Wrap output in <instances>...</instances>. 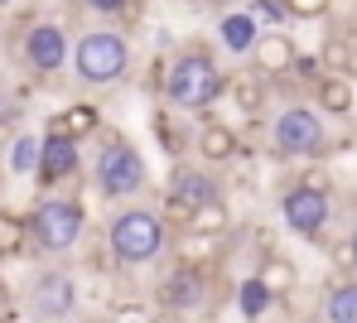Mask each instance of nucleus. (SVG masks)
I'll list each match as a JSON object with an SVG mask.
<instances>
[{"label": "nucleus", "mask_w": 357, "mask_h": 323, "mask_svg": "<svg viewBox=\"0 0 357 323\" xmlns=\"http://www.w3.org/2000/svg\"><path fill=\"white\" fill-rule=\"evenodd\" d=\"M222 87H227V77H222V68H218V58L208 49H183L174 63L165 68V82H160V92H165V102L174 111L213 107L222 97Z\"/></svg>", "instance_id": "nucleus-1"}, {"label": "nucleus", "mask_w": 357, "mask_h": 323, "mask_svg": "<svg viewBox=\"0 0 357 323\" xmlns=\"http://www.w3.org/2000/svg\"><path fill=\"white\" fill-rule=\"evenodd\" d=\"M107 246H112L116 265H130V270L150 265L169 246V222L155 207H121L116 217L107 222Z\"/></svg>", "instance_id": "nucleus-2"}, {"label": "nucleus", "mask_w": 357, "mask_h": 323, "mask_svg": "<svg viewBox=\"0 0 357 323\" xmlns=\"http://www.w3.org/2000/svg\"><path fill=\"white\" fill-rule=\"evenodd\" d=\"M68 63L77 72V82H87V87H116L130 72V39L121 29H87L68 49Z\"/></svg>", "instance_id": "nucleus-3"}, {"label": "nucleus", "mask_w": 357, "mask_h": 323, "mask_svg": "<svg viewBox=\"0 0 357 323\" xmlns=\"http://www.w3.org/2000/svg\"><path fill=\"white\" fill-rule=\"evenodd\" d=\"M92 184L97 194L121 203V198H135L150 184V169H145V155L126 140V135H107V145L97 150V164H92Z\"/></svg>", "instance_id": "nucleus-4"}, {"label": "nucleus", "mask_w": 357, "mask_h": 323, "mask_svg": "<svg viewBox=\"0 0 357 323\" xmlns=\"http://www.w3.org/2000/svg\"><path fill=\"white\" fill-rule=\"evenodd\" d=\"M82 232H87V207L77 198H39V207L29 217V237L39 251L63 256L82 242Z\"/></svg>", "instance_id": "nucleus-5"}, {"label": "nucleus", "mask_w": 357, "mask_h": 323, "mask_svg": "<svg viewBox=\"0 0 357 323\" xmlns=\"http://www.w3.org/2000/svg\"><path fill=\"white\" fill-rule=\"evenodd\" d=\"M271 145L275 155L285 159H309V155H324L328 150V130H324V116L314 107H285L271 126Z\"/></svg>", "instance_id": "nucleus-6"}, {"label": "nucleus", "mask_w": 357, "mask_h": 323, "mask_svg": "<svg viewBox=\"0 0 357 323\" xmlns=\"http://www.w3.org/2000/svg\"><path fill=\"white\" fill-rule=\"evenodd\" d=\"M280 217H285V227L299 232V237H319L328 227V217H333V198H328V189H319V184H295V189L280 194Z\"/></svg>", "instance_id": "nucleus-7"}, {"label": "nucleus", "mask_w": 357, "mask_h": 323, "mask_svg": "<svg viewBox=\"0 0 357 323\" xmlns=\"http://www.w3.org/2000/svg\"><path fill=\"white\" fill-rule=\"evenodd\" d=\"M155 299H160V309H169V314H198L203 299H208V275H203V265L174 260V270L160 280Z\"/></svg>", "instance_id": "nucleus-8"}, {"label": "nucleus", "mask_w": 357, "mask_h": 323, "mask_svg": "<svg viewBox=\"0 0 357 323\" xmlns=\"http://www.w3.org/2000/svg\"><path fill=\"white\" fill-rule=\"evenodd\" d=\"M208 198H218V179L213 174H203L198 164H178L174 174H169V198H165V222H188V212L198 207V203H208Z\"/></svg>", "instance_id": "nucleus-9"}, {"label": "nucleus", "mask_w": 357, "mask_h": 323, "mask_svg": "<svg viewBox=\"0 0 357 323\" xmlns=\"http://www.w3.org/2000/svg\"><path fill=\"white\" fill-rule=\"evenodd\" d=\"M82 140H73V135H63V130H44V140H39V159H34V179L39 184H63V179H73L77 174V164H82V150H77Z\"/></svg>", "instance_id": "nucleus-10"}, {"label": "nucleus", "mask_w": 357, "mask_h": 323, "mask_svg": "<svg viewBox=\"0 0 357 323\" xmlns=\"http://www.w3.org/2000/svg\"><path fill=\"white\" fill-rule=\"evenodd\" d=\"M29 309L39 319H73L77 314V280L68 270H44L29 290Z\"/></svg>", "instance_id": "nucleus-11"}, {"label": "nucleus", "mask_w": 357, "mask_h": 323, "mask_svg": "<svg viewBox=\"0 0 357 323\" xmlns=\"http://www.w3.org/2000/svg\"><path fill=\"white\" fill-rule=\"evenodd\" d=\"M246 58H251V68H256L261 77H285V72L295 68L299 49H295V39H290L285 29H261Z\"/></svg>", "instance_id": "nucleus-12"}, {"label": "nucleus", "mask_w": 357, "mask_h": 323, "mask_svg": "<svg viewBox=\"0 0 357 323\" xmlns=\"http://www.w3.org/2000/svg\"><path fill=\"white\" fill-rule=\"evenodd\" d=\"M68 34H63L59 24H34L29 34H24V63L34 68V72H59L63 63H68Z\"/></svg>", "instance_id": "nucleus-13"}, {"label": "nucleus", "mask_w": 357, "mask_h": 323, "mask_svg": "<svg viewBox=\"0 0 357 323\" xmlns=\"http://www.w3.org/2000/svg\"><path fill=\"white\" fill-rule=\"evenodd\" d=\"M256 34H261V19L251 15V10H222V19H218V39H222V49L227 54H237L246 58L251 54V44H256Z\"/></svg>", "instance_id": "nucleus-14"}, {"label": "nucleus", "mask_w": 357, "mask_h": 323, "mask_svg": "<svg viewBox=\"0 0 357 323\" xmlns=\"http://www.w3.org/2000/svg\"><path fill=\"white\" fill-rule=\"evenodd\" d=\"M314 107L324 116H348L353 111V77L348 72H319L314 77Z\"/></svg>", "instance_id": "nucleus-15"}, {"label": "nucleus", "mask_w": 357, "mask_h": 323, "mask_svg": "<svg viewBox=\"0 0 357 323\" xmlns=\"http://www.w3.org/2000/svg\"><path fill=\"white\" fill-rule=\"evenodd\" d=\"M193 145H198V159H208V164L237 159V130L227 126V121H203L198 135H193Z\"/></svg>", "instance_id": "nucleus-16"}, {"label": "nucleus", "mask_w": 357, "mask_h": 323, "mask_svg": "<svg viewBox=\"0 0 357 323\" xmlns=\"http://www.w3.org/2000/svg\"><path fill=\"white\" fill-rule=\"evenodd\" d=\"M222 246H227V237H222V232H198V227H183V237L174 242V256L188 260V265H213V260L222 256Z\"/></svg>", "instance_id": "nucleus-17"}, {"label": "nucleus", "mask_w": 357, "mask_h": 323, "mask_svg": "<svg viewBox=\"0 0 357 323\" xmlns=\"http://www.w3.org/2000/svg\"><path fill=\"white\" fill-rule=\"evenodd\" d=\"M271 304H275V294H271V285H266L261 275H246V280H237V309L246 314V319L271 314Z\"/></svg>", "instance_id": "nucleus-18"}, {"label": "nucleus", "mask_w": 357, "mask_h": 323, "mask_svg": "<svg viewBox=\"0 0 357 323\" xmlns=\"http://www.w3.org/2000/svg\"><path fill=\"white\" fill-rule=\"evenodd\" d=\"M324 319L328 323H357V280H338L324 299Z\"/></svg>", "instance_id": "nucleus-19"}, {"label": "nucleus", "mask_w": 357, "mask_h": 323, "mask_svg": "<svg viewBox=\"0 0 357 323\" xmlns=\"http://www.w3.org/2000/svg\"><path fill=\"white\" fill-rule=\"evenodd\" d=\"M261 280L271 285L275 299H285V294H295L299 270H295V260H285V256H266V260H261Z\"/></svg>", "instance_id": "nucleus-20"}, {"label": "nucleus", "mask_w": 357, "mask_h": 323, "mask_svg": "<svg viewBox=\"0 0 357 323\" xmlns=\"http://www.w3.org/2000/svg\"><path fill=\"white\" fill-rule=\"evenodd\" d=\"M183 227H198V232H222V237H227V227H232V212H227L222 194L208 198V203H198V207L188 212V222H183Z\"/></svg>", "instance_id": "nucleus-21"}, {"label": "nucleus", "mask_w": 357, "mask_h": 323, "mask_svg": "<svg viewBox=\"0 0 357 323\" xmlns=\"http://www.w3.org/2000/svg\"><path fill=\"white\" fill-rule=\"evenodd\" d=\"M97 126H102V111H97V107H68V111L54 116V130L73 135V140H87Z\"/></svg>", "instance_id": "nucleus-22"}, {"label": "nucleus", "mask_w": 357, "mask_h": 323, "mask_svg": "<svg viewBox=\"0 0 357 323\" xmlns=\"http://www.w3.org/2000/svg\"><path fill=\"white\" fill-rule=\"evenodd\" d=\"M222 92H232V102H237L241 111H261L266 107V87H261V72H237Z\"/></svg>", "instance_id": "nucleus-23"}, {"label": "nucleus", "mask_w": 357, "mask_h": 323, "mask_svg": "<svg viewBox=\"0 0 357 323\" xmlns=\"http://www.w3.org/2000/svg\"><path fill=\"white\" fill-rule=\"evenodd\" d=\"M24 242H29V222L0 207V256H20Z\"/></svg>", "instance_id": "nucleus-24"}, {"label": "nucleus", "mask_w": 357, "mask_h": 323, "mask_svg": "<svg viewBox=\"0 0 357 323\" xmlns=\"http://www.w3.org/2000/svg\"><path fill=\"white\" fill-rule=\"evenodd\" d=\"M348 58H353V39H348V34H328V44H324V54H319V68L348 72Z\"/></svg>", "instance_id": "nucleus-25"}, {"label": "nucleus", "mask_w": 357, "mask_h": 323, "mask_svg": "<svg viewBox=\"0 0 357 323\" xmlns=\"http://www.w3.org/2000/svg\"><path fill=\"white\" fill-rule=\"evenodd\" d=\"M34 159H39V140L34 135H20L15 150H10V169L15 174H34Z\"/></svg>", "instance_id": "nucleus-26"}, {"label": "nucleus", "mask_w": 357, "mask_h": 323, "mask_svg": "<svg viewBox=\"0 0 357 323\" xmlns=\"http://www.w3.org/2000/svg\"><path fill=\"white\" fill-rule=\"evenodd\" d=\"M328 10H333V0H285V15H295V19H319Z\"/></svg>", "instance_id": "nucleus-27"}, {"label": "nucleus", "mask_w": 357, "mask_h": 323, "mask_svg": "<svg viewBox=\"0 0 357 323\" xmlns=\"http://www.w3.org/2000/svg\"><path fill=\"white\" fill-rule=\"evenodd\" d=\"M82 5H87L92 15H121V10H126L130 0H82Z\"/></svg>", "instance_id": "nucleus-28"}, {"label": "nucleus", "mask_w": 357, "mask_h": 323, "mask_svg": "<svg viewBox=\"0 0 357 323\" xmlns=\"http://www.w3.org/2000/svg\"><path fill=\"white\" fill-rule=\"evenodd\" d=\"M348 77H357V44H353V58H348Z\"/></svg>", "instance_id": "nucleus-29"}, {"label": "nucleus", "mask_w": 357, "mask_h": 323, "mask_svg": "<svg viewBox=\"0 0 357 323\" xmlns=\"http://www.w3.org/2000/svg\"><path fill=\"white\" fill-rule=\"evenodd\" d=\"M348 246H353V270H357V232L348 237Z\"/></svg>", "instance_id": "nucleus-30"}, {"label": "nucleus", "mask_w": 357, "mask_h": 323, "mask_svg": "<svg viewBox=\"0 0 357 323\" xmlns=\"http://www.w3.org/2000/svg\"><path fill=\"white\" fill-rule=\"evenodd\" d=\"M213 5H218V10H227V5H237V0H213Z\"/></svg>", "instance_id": "nucleus-31"}, {"label": "nucleus", "mask_w": 357, "mask_h": 323, "mask_svg": "<svg viewBox=\"0 0 357 323\" xmlns=\"http://www.w3.org/2000/svg\"><path fill=\"white\" fill-rule=\"evenodd\" d=\"M0 309H5V290H0Z\"/></svg>", "instance_id": "nucleus-32"}]
</instances>
